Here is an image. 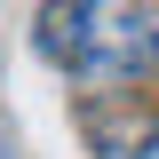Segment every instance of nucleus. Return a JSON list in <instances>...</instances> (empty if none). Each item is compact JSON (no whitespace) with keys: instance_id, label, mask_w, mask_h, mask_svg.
<instances>
[{"instance_id":"nucleus-1","label":"nucleus","mask_w":159,"mask_h":159,"mask_svg":"<svg viewBox=\"0 0 159 159\" xmlns=\"http://www.w3.org/2000/svg\"><path fill=\"white\" fill-rule=\"evenodd\" d=\"M32 40L80 88L159 80V0H40Z\"/></svg>"},{"instance_id":"nucleus-2","label":"nucleus","mask_w":159,"mask_h":159,"mask_svg":"<svg viewBox=\"0 0 159 159\" xmlns=\"http://www.w3.org/2000/svg\"><path fill=\"white\" fill-rule=\"evenodd\" d=\"M135 159H159V135H143V143H135Z\"/></svg>"}]
</instances>
